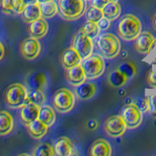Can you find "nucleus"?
Returning a JSON list of instances; mask_svg holds the SVG:
<instances>
[{"mask_svg": "<svg viewBox=\"0 0 156 156\" xmlns=\"http://www.w3.org/2000/svg\"><path fill=\"white\" fill-rule=\"evenodd\" d=\"M141 30V23L140 20L134 15H125L122 17L117 26L119 36L127 41H132L138 37Z\"/></svg>", "mask_w": 156, "mask_h": 156, "instance_id": "nucleus-1", "label": "nucleus"}, {"mask_svg": "<svg viewBox=\"0 0 156 156\" xmlns=\"http://www.w3.org/2000/svg\"><path fill=\"white\" fill-rule=\"evenodd\" d=\"M6 105L11 108H20L27 101V90L21 83H14L10 85L4 94Z\"/></svg>", "mask_w": 156, "mask_h": 156, "instance_id": "nucleus-2", "label": "nucleus"}, {"mask_svg": "<svg viewBox=\"0 0 156 156\" xmlns=\"http://www.w3.org/2000/svg\"><path fill=\"white\" fill-rule=\"evenodd\" d=\"M58 8L63 19L74 21L84 13L85 2L84 0H58Z\"/></svg>", "mask_w": 156, "mask_h": 156, "instance_id": "nucleus-3", "label": "nucleus"}, {"mask_svg": "<svg viewBox=\"0 0 156 156\" xmlns=\"http://www.w3.org/2000/svg\"><path fill=\"white\" fill-rule=\"evenodd\" d=\"M97 44L101 54L106 58H113L120 52V40L112 33L101 34Z\"/></svg>", "mask_w": 156, "mask_h": 156, "instance_id": "nucleus-4", "label": "nucleus"}, {"mask_svg": "<svg viewBox=\"0 0 156 156\" xmlns=\"http://www.w3.org/2000/svg\"><path fill=\"white\" fill-rule=\"evenodd\" d=\"M74 101L75 98L73 93L66 88H61L54 93L53 105L58 112L65 113L70 111L74 106Z\"/></svg>", "mask_w": 156, "mask_h": 156, "instance_id": "nucleus-5", "label": "nucleus"}, {"mask_svg": "<svg viewBox=\"0 0 156 156\" xmlns=\"http://www.w3.org/2000/svg\"><path fill=\"white\" fill-rule=\"evenodd\" d=\"M81 66L85 72L86 78L88 79H97L105 70L104 58L100 55H91L85 60H83Z\"/></svg>", "mask_w": 156, "mask_h": 156, "instance_id": "nucleus-6", "label": "nucleus"}, {"mask_svg": "<svg viewBox=\"0 0 156 156\" xmlns=\"http://www.w3.org/2000/svg\"><path fill=\"white\" fill-rule=\"evenodd\" d=\"M121 116L125 121L127 128L134 129L139 127L143 121V112L136 104L127 105L122 109Z\"/></svg>", "mask_w": 156, "mask_h": 156, "instance_id": "nucleus-7", "label": "nucleus"}, {"mask_svg": "<svg viewBox=\"0 0 156 156\" xmlns=\"http://www.w3.org/2000/svg\"><path fill=\"white\" fill-rule=\"evenodd\" d=\"M72 47L79 53L82 60H85L86 58L92 55L93 52V42L92 38L87 36L81 30L78 31L74 38H73Z\"/></svg>", "mask_w": 156, "mask_h": 156, "instance_id": "nucleus-8", "label": "nucleus"}, {"mask_svg": "<svg viewBox=\"0 0 156 156\" xmlns=\"http://www.w3.org/2000/svg\"><path fill=\"white\" fill-rule=\"evenodd\" d=\"M126 123L121 115H112L107 117L105 122V130L110 136H121L126 131Z\"/></svg>", "mask_w": 156, "mask_h": 156, "instance_id": "nucleus-9", "label": "nucleus"}, {"mask_svg": "<svg viewBox=\"0 0 156 156\" xmlns=\"http://www.w3.org/2000/svg\"><path fill=\"white\" fill-rule=\"evenodd\" d=\"M20 51H21L22 56L26 60L31 61L36 58L41 51V45L40 42L37 38L34 37H28L22 42L20 46Z\"/></svg>", "mask_w": 156, "mask_h": 156, "instance_id": "nucleus-10", "label": "nucleus"}, {"mask_svg": "<svg viewBox=\"0 0 156 156\" xmlns=\"http://www.w3.org/2000/svg\"><path fill=\"white\" fill-rule=\"evenodd\" d=\"M156 44V38L149 32H140L135 41V48L138 53L146 55L151 52Z\"/></svg>", "mask_w": 156, "mask_h": 156, "instance_id": "nucleus-11", "label": "nucleus"}, {"mask_svg": "<svg viewBox=\"0 0 156 156\" xmlns=\"http://www.w3.org/2000/svg\"><path fill=\"white\" fill-rule=\"evenodd\" d=\"M40 107L32 102H27L23 106L20 107V118L23 125L28 126L33 121L38 119Z\"/></svg>", "mask_w": 156, "mask_h": 156, "instance_id": "nucleus-12", "label": "nucleus"}, {"mask_svg": "<svg viewBox=\"0 0 156 156\" xmlns=\"http://www.w3.org/2000/svg\"><path fill=\"white\" fill-rule=\"evenodd\" d=\"M82 58L73 47H68L61 55V62L62 66L67 69V68L72 67L77 65H81Z\"/></svg>", "mask_w": 156, "mask_h": 156, "instance_id": "nucleus-13", "label": "nucleus"}, {"mask_svg": "<svg viewBox=\"0 0 156 156\" xmlns=\"http://www.w3.org/2000/svg\"><path fill=\"white\" fill-rule=\"evenodd\" d=\"M66 77L67 81L69 82L72 86H75V87L82 84L83 82H85V79H86L85 72L81 65H77V66L67 68L66 71Z\"/></svg>", "mask_w": 156, "mask_h": 156, "instance_id": "nucleus-14", "label": "nucleus"}, {"mask_svg": "<svg viewBox=\"0 0 156 156\" xmlns=\"http://www.w3.org/2000/svg\"><path fill=\"white\" fill-rule=\"evenodd\" d=\"M48 23L44 18H39L35 21L31 22L28 26V32L31 37L41 39L46 35L48 32Z\"/></svg>", "mask_w": 156, "mask_h": 156, "instance_id": "nucleus-15", "label": "nucleus"}, {"mask_svg": "<svg viewBox=\"0 0 156 156\" xmlns=\"http://www.w3.org/2000/svg\"><path fill=\"white\" fill-rule=\"evenodd\" d=\"M54 149H55V153L58 156H70L74 154L75 147L69 139L66 136H62L57 140Z\"/></svg>", "mask_w": 156, "mask_h": 156, "instance_id": "nucleus-16", "label": "nucleus"}, {"mask_svg": "<svg viewBox=\"0 0 156 156\" xmlns=\"http://www.w3.org/2000/svg\"><path fill=\"white\" fill-rule=\"evenodd\" d=\"M90 155L92 156H109L111 155V146L104 139L96 140L90 148Z\"/></svg>", "mask_w": 156, "mask_h": 156, "instance_id": "nucleus-17", "label": "nucleus"}, {"mask_svg": "<svg viewBox=\"0 0 156 156\" xmlns=\"http://www.w3.org/2000/svg\"><path fill=\"white\" fill-rule=\"evenodd\" d=\"M96 92H97V85L95 83L83 82L82 84L76 86V89H75V93L77 97L83 101L91 99V98L96 94Z\"/></svg>", "mask_w": 156, "mask_h": 156, "instance_id": "nucleus-18", "label": "nucleus"}, {"mask_svg": "<svg viewBox=\"0 0 156 156\" xmlns=\"http://www.w3.org/2000/svg\"><path fill=\"white\" fill-rule=\"evenodd\" d=\"M14 129V118L8 111H0V136H6Z\"/></svg>", "mask_w": 156, "mask_h": 156, "instance_id": "nucleus-19", "label": "nucleus"}, {"mask_svg": "<svg viewBox=\"0 0 156 156\" xmlns=\"http://www.w3.org/2000/svg\"><path fill=\"white\" fill-rule=\"evenodd\" d=\"M27 82L30 89L43 91L47 85V77L43 72H35L27 78Z\"/></svg>", "mask_w": 156, "mask_h": 156, "instance_id": "nucleus-20", "label": "nucleus"}, {"mask_svg": "<svg viewBox=\"0 0 156 156\" xmlns=\"http://www.w3.org/2000/svg\"><path fill=\"white\" fill-rule=\"evenodd\" d=\"M27 128H28L29 135H30L33 139L40 140L47 134L49 127L46 126L39 119H36L35 121H33L32 123L29 124L27 126Z\"/></svg>", "mask_w": 156, "mask_h": 156, "instance_id": "nucleus-21", "label": "nucleus"}, {"mask_svg": "<svg viewBox=\"0 0 156 156\" xmlns=\"http://www.w3.org/2000/svg\"><path fill=\"white\" fill-rule=\"evenodd\" d=\"M22 18L23 22H26L27 23H30L31 22L41 18V11L39 3L27 5L26 9L23 10V12L22 13Z\"/></svg>", "mask_w": 156, "mask_h": 156, "instance_id": "nucleus-22", "label": "nucleus"}, {"mask_svg": "<svg viewBox=\"0 0 156 156\" xmlns=\"http://www.w3.org/2000/svg\"><path fill=\"white\" fill-rule=\"evenodd\" d=\"M38 119L48 127H51L54 125L56 121V113L51 106L49 105H42L40 107V111H39Z\"/></svg>", "mask_w": 156, "mask_h": 156, "instance_id": "nucleus-23", "label": "nucleus"}, {"mask_svg": "<svg viewBox=\"0 0 156 156\" xmlns=\"http://www.w3.org/2000/svg\"><path fill=\"white\" fill-rule=\"evenodd\" d=\"M120 12H121V7L117 1L109 2L108 4L105 5L104 9H102L104 17L110 20V21H113L116 18H118Z\"/></svg>", "mask_w": 156, "mask_h": 156, "instance_id": "nucleus-24", "label": "nucleus"}, {"mask_svg": "<svg viewBox=\"0 0 156 156\" xmlns=\"http://www.w3.org/2000/svg\"><path fill=\"white\" fill-rule=\"evenodd\" d=\"M107 80H108L110 86L114 88H119L121 86H123L127 82L128 77H127L120 69H115L108 75V79Z\"/></svg>", "mask_w": 156, "mask_h": 156, "instance_id": "nucleus-25", "label": "nucleus"}, {"mask_svg": "<svg viewBox=\"0 0 156 156\" xmlns=\"http://www.w3.org/2000/svg\"><path fill=\"white\" fill-rule=\"evenodd\" d=\"M39 5H40L41 17L44 19H51L54 16H56L57 13L58 12V4L55 1H50Z\"/></svg>", "mask_w": 156, "mask_h": 156, "instance_id": "nucleus-26", "label": "nucleus"}, {"mask_svg": "<svg viewBox=\"0 0 156 156\" xmlns=\"http://www.w3.org/2000/svg\"><path fill=\"white\" fill-rule=\"evenodd\" d=\"M45 95L43 94V91L36 90V89H30L27 91V102H32L34 105H37L39 106H42L45 102Z\"/></svg>", "mask_w": 156, "mask_h": 156, "instance_id": "nucleus-27", "label": "nucleus"}, {"mask_svg": "<svg viewBox=\"0 0 156 156\" xmlns=\"http://www.w3.org/2000/svg\"><path fill=\"white\" fill-rule=\"evenodd\" d=\"M80 30L84 34H86L87 36H89L91 38H94L100 33V27H99V26H98V23L87 21L86 23H83V26L81 27Z\"/></svg>", "mask_w": 156, "mask_h": 156, "instance_id": "nucleus-28", "label": "nucleus"}, {"mask_svg": "<svg viewBox=\"0 0 156 156\" xmlns=\"http://www.w3.org/2000/svg\"><path fill=\"white\" fill-rule=\"evenodd\" d=\"M55 154V149L49 144H41L37 145L32 153L33 156H53Z\"/></svg>", "mask_w": 156, "mask_h": 156, "instance_id": "nucleus-29", "label": "nucleus"}, {"mask_svg": "<svg viewBox=\"0 0 156 156\" xmlns=\"http://www.w3.org/2000/svg\"><path fill=\"white\" fill-rule=\"evenodd\" d=\"M104 18V13H102V9L97 8L95 6H90L86 11V19L87 21L98 23L101 19Z\"/></svg>", "mask_w": 156, "mask_h": 156, "instance_id": "nucleus-30", "label": "nucleus"}, {"mask_svg": "<svg viewBox=\"0 0 156 156\" xmlns=\"http://www.w3.org/2000/svg\"><path fill=\"white\" fill-rule=\"evenodd\" d=\"M118 69H120L128 78L136 74V66L131 62H123Z\"/></svg>", "mask_w": 156, "mask_h": 156, "instance_id": "nucleus-31", "label": "nucleus"}, {"mask_svg": "<svg viewBox=\"0 0 156 156\" xmlns=\"http://www.w3.org/2000/svg\"><path fill=\"white\" fill-rule=\"evenodd\" d=\"M27 5L23 0H12V11L14 15H22Z\"/></svg>", "mask_w": 156, "mask_h": 156, "instance_id": "nucleus-32", "label": "nucleus"}, {"mask_svg": "<svg viewBox=\"0 0 156 156\" xmlns=\"http://www.w3.org/2000/svg\"><path fill=\"white\" fill-rule=\"evenodd\" d=\"M0 7L7 15H14L12 11V0H0Z\"/></svg>", "mask_w": 156, "mask_h": 156, "instance_id": "nucleus-33", "label": "nucleus"}, {"mask_svg": "<svg viewBox=\"0 0 156 156\" xmlns=\"http://www.w3.org/2000/svg\"><path fill=\"white\" fill-rule=\"evenodd\" d=\"M136 105H138L141 112L149 110V97H145L144 99H140L138 102H136Z\"/></svg>", "mask_w": 156, "mask_h": 156, "instance_id": "nucleus-34", "label": "nucleus"}, {"mask_svg": "<svg viewBox=\"0 0 156 156\" xmlns=\"http://www.w3.org/2000/svg\"><path fill=\"white\" fill-rule=\"evenodd\" d=\"M149 111L150 114L156 118V95L149 97Z\"/></svg>", "mask_w": 156, "mask_h": 156, "instance_id": "nucleus-35", "label": "nucleus"}, {"mask_svg": "<svg viewBox=\"0 0 156 156\" xmlns=\"http://www.w3.org/2000/svg\"><path fill=\"white\" fill-rule=\"evenodd\" d=\"M146 80H147V83L151 87L156 88V70L148 71L147 76H146Z\"/></svg>", "mask_w": 156, "mask_h": 156, "instance_id": "nucleus-36", "label": "nucleus"}, {"mask_svg": "<svg viewBox=\"0 0 156 156\" xmlns=\"http://www.w3.org/2000/svg\"><path fill=\"white\" fill-rule=\"evenodd\" d=\"M113 1H116V0H91V4H92V6H95L100 9H104V7L106 4H108L109 2H113Z\"/></svg>", "mask_w": 156, "mask_h": 156, "instance_id": "nucleus-37", "label": "nucleus"}, {"mask_svg": "<svg viewBox=\"0 0 156 156\" xmlns=\"http://www.w3.org/2000/svg\"><path fill=\"white\" fill-rule=\"evenodd\" d=\"M98 26L100 27V30H106L110 27V20L104 17L98 22Z\"/></svg>", "mask_w": 156, "mask_h": 156, "instance_id": "nucleus-38", "label": "nucleus"}, {"mask_svg": "<svg viewBox=\"0 0 156 156\" xmlns=\"http://www.w3.org/2000/svg\"><path fill=\"white\" fill-rule=\"evenodd\" d=\"M4 54H5V50H4V46L3 44L0 42V61L2 60L3 57H4Z\"/></svg>", "mask_w": 156, "mask_h": 156, "instance_id": "nucleus-39", "label": "nucleus"}, {"mask_svg": "<svg viewBox=\"0 0 156 156\" xmlns=\"http://www.w3.org/2000/svg\"><path fill=\"white\" fill-rule=\"evenodd\" d=\"M24 3L27 6V5H31V4H36L38 3V0H23Z\"/></svg>", "mask_w": 156, "mask_h": 156, "instance_id": "nucleus-40", "label": "nucleus"}, {"mask_svg": "<svg viewBox=\"0 0 156 156\" xmlns=\"http://www.w3.org/2000/svg\"><path fill=\"white\" fill-rule=\"evenodd\" d=\"M152 24H153L154 28L156 29V14H155L154 16L152 17Z\"/></svg>", "mask_w": 156, "mask_h": 156, "instance_id": "nucleus-41", "label": "nucleus"}, {"mask_svg": "<svg viewBox=\"0 0 156 156\" xmlns=\"http://www.w3.org/2000/svg\"><path fill=\"white\" fill-rule=\"evenodd\" d=\"M50 1H54V0H38V3L42 4V3H46V2H50Z\"/></svg>", "mask_w": 156, "mask_h": 156, "instance_id": "nucleus-42", "label": "nucleus"}, {"mask_svg": "<svg viewBox=\"0 0 156 156\" xmlns=\"http://www.w3.org/2000/svg\"><path fill=\"white\" fill-rule=\"evenodd\" d=\"M153 61H154V62H156V57L154 58V60H153Z\"/></svg>", "mask_w": 156, "mask_h": 156, "instance_id": "nucleus-43", "label": "nucleus"}]
</instances>
